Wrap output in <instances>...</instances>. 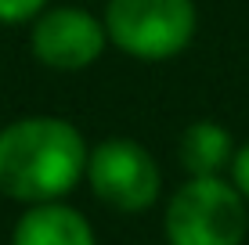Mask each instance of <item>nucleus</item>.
I'll return each mask as SVG.
<instances>
[{
	"mask_svg": "<svg viewBox=\"0 0 249 245\" xmlns=\"http://www.w3.org/2000/svg\"><path fill=\"white\" fill-rule=\"evenodd\" d=\"M90 145L58 115H22L0 126V195L22 206L65 198L87 173Z\"/></svg>",
	"mask_w": 249,
	"mask_h": 245,
	"instance_id": "obj_1",
	"label": "nucleus"
},
{
	"mask_svg": "<svg viewBox=\"0 0 249 245\" xmlns=\"http://www.w3.org/2000/svg\"><path fill=\"white\" fill-rule=\"evenodd\" d=\"M166 245H242L249 202L224 177H188L162 213Z\"/></svg>",
	"mask_w": 249,
	"mask_h": 245,
	"instance_id": "obj_2",
	"label": "nucleus"
},
{
	"mask_svg": "<svg viewBox=\"0 0 249 245\" xmlns=\"http://www.w3.org/2000/svg\"><path fill=\"white\" fill-rule=\"evenodd\" d=\"M108 44L137 62H170L199 33L195 0H108L105 4Z\"/></svg>",
	"mask_w": 249,
	"mask_h": 245,
	"instance_id": "obj_3",
	"label": "nucleus"
},
{
	"mask_svg": "<svg viewBox=\"0 0 249 245\" xmlns=\"http://www.w3.org/2000/svg\"><path fill=\"white\" fill-rule=\"evenodd\" d=\"M87 188L116 213H144L162 195V170L148 148L134 137H105L87 155Z\"/></svg>",
	"mask_w": 249,
	"mask_h": 245,
	"instance_id": "obj_4",
	"label": "nucleus"
},
{
	"mask_svg": "<svg viewBox=\"0 0 249 245\" xmlns=\"http://www.w3.org/2000/svg\"><path fill=\"white\" fill-rule=\"evenodd\" d=\"M108 33L98 15L83 7H44L33 18L29 50L44 69L54 72H83L105 54Z\"/></svg>",
	"mask_w": 249,
	"mask_h": 245,
	"instance_id": "obj_5",
	"label": "nucleus"
},
{
	"mask_svg": "<svg viewBox=\"0 0 249 245\" xmlns=\"http://www.w3.org/2000/svg\"><path fill=\"white\" fill-rule=\"evenodd\" d=\"M11 245H98V238L87 216L58 198L25 206L11 227Z\"/></svg>",
	"mask_w": 249,
	"mask_h": 245,
	"instance_id": "obj_6",
	"label": "nucleus"
},
{
	"mask_svg": "<svg viewBox=\"0 0 249 245\" xmlns=\"http://www.w3.org/2000/svg\"><path fill=\"white\" fill-rule=\"evenodd\" d=\"M235 148L238 145L228 133V126H220L213 119H195L181 133L177 159H181V170L188 177H220L224 170H231Z\"/></svg>",
	"mask_w": 249,
	"mask_h": 245,
	"instance_id": "obj_7",
	"label": "nucleus"
},
{
	"mask_svg": "<svg viewBox=\"0 0 249 245\" xmlns=\"http://www.w3.org/2000/svg\"><path fill=\"white\" fill-rule=\"evenodd\" d=\"M51 0H0V22L4 25H22L33 22Z\"/></svg>",
	"mask_w": 249,
	"mask_h": 245,
	"instance_id": "obj_8",
	"label": "nucleus"
},
{
	"mask_svg": "<svg viewBox=\"0 0 249 245\" xmlns=\"http://www.w3.org/2000/svg\"><path fill=\"white\" fill-rule=\"evenodd\" d=\"M231 184L242 191V198L249 202V141L242 148H235V159H231Z\"/></svg>",
	"mask_w": 249,
	"mask_h": 245,
	"instance_id": "obj_9",
	"label": "nucleus"
}]
</instances>
